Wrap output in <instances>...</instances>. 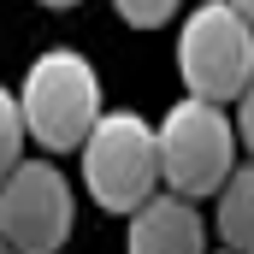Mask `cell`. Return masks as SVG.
<instances>
[{
	"label": "cell",
	"instance_id": "cell-1",
	"mask_svg": "<svg viewBox=\"0 0 254 254\" xmlns=\"http://www.w3.org/2000/svg\"><path fill=\"white\" fill-rule=\"evenodd\" d=\"M77 154H83V184L95 195V207H107V213H119V219H130L148 195L166 184L160 125H148V119L130 113V107L101 113Z\"/></svg>",
	"mask_w": 254,
	"mask_h": 254
},
{
	"label": "cell",
	"instance_id": "cell-2",
	"mask_svg": "<svg viewBox=\"0 0 254 254\" xmlns=\"http://www.w3.org/2000/svg\"><path fill=\"white\" fill-rule=\"evenodd\" d=\"M18 101H24L30 136L48 154H77L83 136L95 130V119L107 113L101 107V77H95V65L83 60L77 48L36 54L30 71H24V83H18Z\"/></svg>",
	"mask_w": 254,
	"mask_h": 254
},
{
	"label": "cell",
	"instance_id": "cell-3",
	"mask_svg": "<svg viewBox=\"0 0 254 254\" xmlns=\"http://www.w3.org/2000/svg\"><path fill=\"white\" fill-rule=\"evenodd\" d=\"M243 136H237V113H225V101L190 95L160 119V166H166V190H184L195 201L219 195V184L237 172Z\"/></svg>",
	"mask_w": 254,
	"mask_h": 254
},
{
	"label": "cell",
	"instance_id": "cell-4",
	"mask_svg": "<svg viewBox=\"0 0 254 254\" xmlns=\"http://www.w3.org/2000/svg\"><path fill=\"white\" fill-rule=\"evenodd\" d=\"M178 77L190 95L237 107L254 83V18L237 0H201L178 30Z\"/></svg>",
	"mask_w": 254,
	"mask_h": 254
},
{
	"label": "cell",
	"instance_id": "cell-5",
	"mask_svg": "<svg viewBox=\"0 0 254 254\" xmlns=\"http://www.w3.org/2000/svg\"><path fill=\"white\" fill-rule=\"evenodd\" d=\"M77 225V195L54 160H18L0 178V231L24 254H54L65 249Z\"/></svg>",
	"mask_w": 254,
	"mask_h": 254
},
{
	"label": "cell",
	"instance_id": "cell-6",
	"mask_svg": "<svg viewBox=\"0 0 254 254\" xmlns=\"http://www.w3.org/2000/svg\"><path fill=\"white\" fill-rule=\"evenodd\" d=\"M207 243V219L184 190H154L130 213V249L136 254H195Z\"/></svg>",
	"mask_w": 254,
	"mask_h": 254
},
{
	"label": "cell",
	"instance_id": "cell-7",
	"mask_svg": "<svg viewBox=\"0 0 254 254\" xmlns=\"http://www.w3.org/2000/svg\"><path fill=\"white\" fill-rule=\"evenodd\" d=\"M213 231H219L225 249L254 254V154H249V166L237 160V172L219 184V195H213Z\"/></svg>",
	"mask_w": 254,
	"mask_h": 254
},
{
	"label": "cell",
	"instance_id": "cell-8",
	"mask_svg": "<svg viewBox=\"0 0 254 254\" xmlns=\"http://www.w3.org/2000/svg\"><path fill=\"white\" fill-rule=\"evenodd\" d=\"M24 136H30L24 101H18V89H6V83H0V178L24 160Z\"/></svg>",
	"mask_w": 254,
	"mask_h": 254
},
{
	"label": "cell",
	"instance_id": "cell-9",
	"mask_svg": "<svg viewBox=\"0 0 254 254\" xmlns=\"http://www.w3.org/2000/svg\"><path fill=\"white\" fill-rule=\"evenodd\" d=\"M178 6H184V0H113V12L125 18L130 30H160V24L178 18Z\"/></svg>",
	"mask_w": 254,
	"mask_h": 254
},
{
	"label": "cell",
	"instance_id": "cell-10",
	"mask_svg": "<svg viewBox=\"0 0 254 254\" xmlns=\"http://www.w3.org/2000/svg\"><path fill=\"white\" fill-rule=\"evenodd\" d=\"M237 136H243V154H254V83L237 95Z\"/></svg>",
	"mask_w": 254,
	"mask_h": 254
},
{
	"label": "cell",
	"instance_id": "cell-11",
	"mask_svg": "<svg viewBox=\"0 0 254 254\" xmlns=\"http://www.w3.org/2000/svg\"><path fill=\"white\" fill-rule=\"evenodd\" d=\"M42 6H54V12H65V6H77V0H42Z\"/></svg>",
	"mask_w": 254,
	"mask_h": 254
},
{
	"label": "cell",
	"instance_id": "cell-12",
	"mask_svg": "<svg viewBox=\"0 0 254 254\" xmlns=\"http://www.w3.org/2000/svg\"><path fill=\"white\" fill-rule=\"evenodd\" d=\"M237 6H243V12H249V18H254V0H237Z\"/></svg>",
	"mask_w": 254,
	"mask_h": 254
},
{
	"label": "cell",
	"instance_id": "cell-13",
	"mask_svg": "<svg viewBox=\"0 0 254 254\" xmlns=\"http://www.w3.org/2000/svg\"><path fill=\"white\" fill-rule=\"evenodd\" d=\"M0 249H12V243H6V231H0Z\"/></svg>",
	"mask_w": 254,
	"mask_h": 254
}]
</instances>
